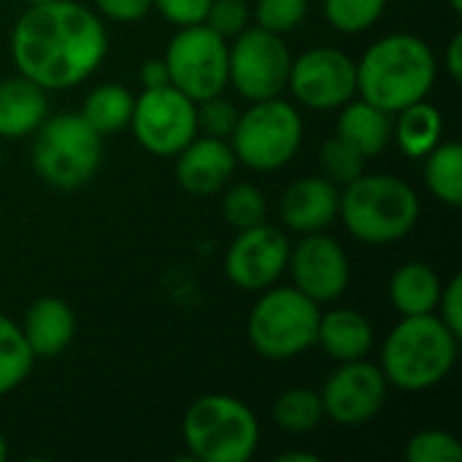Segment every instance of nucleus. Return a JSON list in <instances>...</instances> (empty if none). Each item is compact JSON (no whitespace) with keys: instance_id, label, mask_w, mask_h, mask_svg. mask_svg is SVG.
Returning a JSON list of instances; mask_svg holds the SVG:
<instances>
[{"instance_id":"1","label":"nucleus","mask_w":462,"mask_h":462,"mask_svg":"<svg viewBox=\"0 0 462 462\" xmlns=\"http://www.w3.org/2000/svg\"><path fill=\"white\" fill-rule=\"evenodd\" d=\"M108 51L103 19L76 0L32 3L11 30V57L19 76L46 92L87 81Z\"/></svg>"},{"instance_id":"2","label":"nucleus","mask_w":462,"mask_h":462,"mask_svg":"<svg viewBox=\"0 0 462 462\" xmlns=\"http://www.w3.org/2000/svg\"><path fill=\"white\" fill-rule=\"evenodd\" d=\"M433 49L411 32L379 38L357 60V95L387 114L425 100L436 84Z\"/></svg>"},{"instance_id":"3","label":"nucleus","mask_w":462,"mask_h":462,"mask_svg":"<svg viewBox=\"0 0 462 462\" xmlns=\"http://www.w3.org/2000/svg\"><path fill=\"white\" fill-rule=\"evenodd\" d=\"M460 352V338L439 314L403 317L382 344V374L387 384L406 393H425L441 384Z\"/></svg>"},{"instance_id":"4","label":"nucleus","mask_w":462,"mask_h":462,"mask_svg":"<svg viewBox=\"0 0 462 462\" xmlns=\"http://www.w3.org/2000/svg\"><path fill=\"white\" fill-rule=\"evenodd\" d=\"M338 217L357 241L387 246L414 230L420 222V198L409 181L393 173H360L344 184Z\"/></svg>"},{"instance_id":"5","label":"nucleus","mask_w":462,"mask_h":462,"mask_svg":"<svg viewBox=\"0 0 462 462\" xmlns=\"http://www.w3.org/2000/svg\"><path fill=\"white\" fill-rule=\"evenodd\" d=\"M181 439L192 460L249 462L260 444V422L233 395H203L187 409Z\"/></svg>"},{"instance_id":"6","label":"nucleus","mask_w":462,"mask_h":462,"mask_svg":"<svg viewBox=\"0 0 462 462\" xmlns=\"http://www.w3.org/2000/svg\"><path fill=\"white\" fill-rule=\"evenodd\" d=\"M32 168L54 189L84 187L100 168L103 135L73 111L46 116L32 133Z\"/></svg>"},{"instance_id":"7","label":"nucleus","mask_w":462,"mask_h":462,"mask_svg":"<svg viewBox=\"0 0 462 462\" xmlns=\"http://www.w3.org/2000/svg\"><path fill=\"white\" fill-rule=\"evenodd\" d=\"M317 322L319 303L298 287H268L252 306L246 333L260 357L284 363L317 344Z\"/></svg>"},{"instance_id":"8","label":"nucleus","mask_w":462,"mask_h":462,"mask_svg":"<svg viewBox=\"0 0 462 462\" xmlns=\"http://www.w3.org/2000/svg\"><path fill=\"white\" fill-rule=\"evenodd\" d=\"M303 141V119L298 108L282 97L254 100L230 135V149L238 162L252 171L268 173L284 168L300 149Z\"/></svg>"},{"instance_id":"9","label":"nucleus","mask_w":462,"mask_h":462,"mask_svg":"<svg viewBox=\"0 0 462 462\" xmlns=\"http://www.w3.org/2000/svg\"><path fill=\"white\" fill-rule=\"evenodd\" d=\"M290 68V46L284 43V35L271 30L246 27L233 38V46H227V84L249 103L282 97Z\"/></svg>"},{"instance_id":"10","label":"nucleus","mask_w":462,"mask_h":462,"mask_svg":"<svg viewBox=\"0 0 462 462\" xmlns=\"http://www.w3.org/2000/svg\"><path fill=\"white\" fill-rule=\"evenodd\" d=\"M162 60L171 84L195 103L227 87V41L206 24L179 27Z\"/></svg>"},{"instance_id":"11","label":"nucleus","mask_w":462,"mask_h":462,"mask_svg":"<svg viewBox=\"0 0 462 462\" xmlns=\"http://www.w3.org/2000/svg\"><path fill=\"white\" fill-rule=\"evenodd\" d=\"M130 127L149 154L176 157L198 135L195 100H189L173 84L143 89L135 97Z\"/></svg>"},{"instance_id":"12","label":"nucleus","mask_w":462,"mask_h":462,"mask_svg":"<svg viewBox=\"0 0 462 462\" xmlns=\"http://www.w3.org/2000/svg\"><path fill=\"white\" fill-rule=\"evenodd\" d=\"M287 87L306 108H341L357 95V62L336 46H314L292 57Z\"/></svg>"},{"instance_id":"13","label":"nucleus","mask_w":462,"mask_h":462,"mask_svg":"<svg viewBox=\"0 0 462 462\" xmlns=\"http://www.w3.org/2000/svg\"><path fill=\"white\" fill-rule=\"evenodd\" d=\"M387 379L379 365L363 360L341 363L325 382L319 398L325 417L341 428H360L376 420L387 403Z\"/></svg>"},{"instance_id":"14","label":"nucleus","mask_w":462,"mask_h":462,"mask_svg":"<svg viewBox=\"0 0 462 462\" xmlns=\"http://www.w3.org/2000/svg\"><path fill=\"white\" fill-rule=\"evenodd\" d=\"M290 263V238L284 230L263 222L246 230H238V238L225 254L227 279L246 292L268 290Z\"/></svg>"},{"instance_id":"15","label":"nucleus","mask_w":462,"mask_h":462,"mask_svg":"<svg viewBox=\"0 0 462 462\" xmlns=\"http://www.w3.org/2000/svg\"><path fill=\"white\" fill-rule=\"evenodd\" d=\"M287 268L292 273V287H298L314 303L338 300L346 292L349 273H352L344 246L325 230L306 233L290 249Z\"/></svg>"},{"instance_id":"16","label":"nucleus","mask_w":462,"mask_h":462,"mask_svg":"<svg viewBox=\"0 0 462 462\" xmlns=\"http://www.w3.org/2000/svg\"><path fill=\"white\" fill-rule=\"evenodd\" d=\"M236 165L238 160L225 138L198 133L176 154V181L189 195H214L230 181Z\"/></svg>"},{"instance_id":"17","label":"nucleus","mask_w":462,"mask_h":462,"mask_svg":"<svg viewBox=\"0 0 462 462\" xmlns=\"http://www.w3.org/2000/svg\"><path fill=\"white\" fill-rule=\"evenodd\" d=\"M341 189L325 179V176H306L292 181L282 200H279V217L287 230L292 233H322L333 225L338 217Z\"/></svg>"},{"instance_id":"18","label":"nucleus","mask_w":462,"mask_h":462,"mask_svg":"<svg viewBox=\"0 0 462 462\" xmlns=\"http://www.w3.org/2000/svg\"><path fill=\"white\" fill-rule=\"evenodd\" d=\"M19 328H22L24 341H27L30 352L35 355V360L38 357L51 360V357H60L70 346V341L76 336V317L65 300L38 298L24 311V319Z\"/></svg>"},{"instance_id":"19","label":"nucleus","mask_w":462,"mask_h":462,"mask_svg":"<svg viewBox=\"0 0 462 462\" xmlns=\"http://www.w3.org/2000/svg\"><path fill=\"white\" fill-rule=\"evenodd\" d=\"M49 116V92L24 76L0 81V138H27Z\"/></svg>"},{"instance_id":"20","label":"nucleus","mask_w":462,"mask_h":462,"mask_svg":"<svg viewBox=\"0 0 462 462\" xmlns=\"http://www.w3.org/2000/svg\"><path fill=\"white\" fill-rule=\"evenodd\" d=\"M317 344L336 363L363 360L374 349V328L360 311L352 309H333L328 314L319 311Z\"/></svg>"},{"instance_id":"21","label":"nucleus","mask_w":462,"mask_h":462,"mask_svg":"<svg viewBox=\"0 0 462 462\" xmlns=\"http://www.w3.org/2000/svg\"><path fill=\"white\" fill-rule=\"evenodd\" d=\"M336 135L346 141L355 152H360L365 160L376 157L387 149L393 138V114L382 111L379 106L368 100H349L341 106V116L336 125Z\"/></svg>"},{"instance_id":"22","label":"nucleus","mask_w":462,"mask_h":462,"mask_svg":"<svg viewBox=\"0 0 462 462\" xmlns=\"http://www.w3.org/2000/svg\"><path fill=\"white\" fill-rule=\"evenodd\" d=\"M441 279L433 265L411 260L403 263L390 279V303L401 317L433 314L441 298Z\"/></svg>"},{"instance_id":"23","label":"nucleus","mask_w":462,"mask_h":462,"mask_svg":"<svg viewBox=\"0 0 462 462\" xmlns=\"http://www.w3.org/2000/svg\"><path fill=\"white\" fill-rule=\"evenodd\" d=\"M393 135L401 146V152L411 160H422L425 154H430L441 138H444V119L441 111L428 103V100H417L401 111L393 114Z\"/></svg>"},{"instance_id":"24","label":"nucleus","mask_w":462,"mask_h":462,"mask_svg":"<svg viewBox=\"0 0 462 462\" xmlns=\"http://www.w3.org/2000/svg\"><path fill=\"white\" fill-rule=\"evenodd\" d=\"M133 106H135V95L127 87H122V84H100L84 97L79 114L100 135H111V133H119V130L130 127Z\"/></svg>"},{"instance_id":"25","label":"nucleus","mask_w":462,"mask_h":462,"mask_svg":"<svg viewBox=\"0 0 462 462\" xmlns=\"http://www.w3.org/2000/svg\"><path fill=\"white\" fill-rule=\"evenodd\" d=\"M425 160V184L430 195L449 208L462 206V146L457 141H441Z\"/></svg>"},{"instance_id":"26","label":"nucleus","mask_w":462,"mask_h":462,"mask_svg":"<svg viewBox=\"0 0 462 462\" xmlns=\"http://www.w3.org/2000/svg\"><path fill=\"white\" fill-rule=\"evenodd\" d=\"M322 420H325L322 398L311 387H290L273 403V422L290 436L311 433L322 425Z\"/></svg>"},{"instance_id":"27","label":"nucleus","mask_w":462,"mask_h":462,"mask_svg":"<svg viewBox=\"0 0 462 462\" xmlns=\"http://www.w3.org/2000/svg\"><path fill=\"white\" fill-rule=\"evenodd\" d=\"M35 355L30 352L22 328L0 314V398L14 393L30 376Z\"/></svg>"},{"instance_id":"28","label":"nucleus","mask_w":462,"mask_h":462,"mask_svg":"<svg viewBox=\"0 0 462 462\" xmlns=\"http://www.w3.org/2000/svg\"><path fill=\"white\" fill-rule=\"evenodd\" d=\"M387 8V0H322L325 19L344 35L371 30Z\"/></svg>"},{"instance_id":"29","label":"nucleus","mask_w":462,"mask_h":462,"mask_svg":"<svg viewBox=\"0 0 462 462\" xmlns=\"http://www.w3.org/2000/svg\"><path fill=\"white\" fill-rule=\"evenodd\" d=\"M222 217L236 230L263 225L268 219V200L254 184H246V181L233 184L222 198Z\"/></svg>"},{"instance_id":"30","label":"nucleus","mask_w":462,"mask_h":462,"mask_svg":"<svg viewBox=\"0 0 462 462\" xmlns=\"http://www.w3.org/2000/svg\"><path fill=\"white\" fill-rule=\"evenodd\" d=\"M319 165H322L325 179H330L336 187H344V184L355 181L363 173L365 157L360 152H355L346 141H341L336 135V138H328L322 143V149H319Z\"/></svg>"},{"instance_id":"31","label":"nucleus","mask_w":462,"mask_h":462,"mask_svg":"<svg viewBox=\"0 0 462 462\" xmlns=\"http://www.w3.org/2000/svg\"><path fill=\"white\" fill-rule=\"evenodd\" d=\"M409 462H460V441L447 430H420L406 441Z\"/></svg>"},{"instance_id":"32","label":"nucleus","mask_w":462,"mask_h":462,"mask_svg":"<svg viewBox=\"0 0 462 462\" xmlns=\"http://www.w3.org/2000/svg\"><path fill=\"white\" fill-rule=\"evenodd\" d=\"M309 14V0H257L254 19L257 27L271 30L276 35L292 32Z\"/></svg>"},{"instance_id":"33","label":"nucleus","mask_w":462,"mask_h":462,"mask_svg":"<svg viewBox=\"0 0 462 462\" xmlns=\"http://www.w3.org/2000/svg\"><path fill=\"white\" fill-rule=\"evenodd\" d=\"M195 111H198V133L211 135V138H230L233 127L238 122V114H241L222 95H214V97L195 103Z\"/></svg>"},{"instance_id":"34","label":"nucleus","mask_w":462,"mask_h":462,"mask_svg":"<svg viewBox=\"0 0 462 462\" xmlns=\"http://www.w3.org/2000/svg\"><path fill=\"white\" fill-rule=\"evenodd\" d=\"M249 19H252V5L246 0H211V8L203 24L227 41V38H236L241 30H246Z\"/></svg>"},{"instance_id":"35","label":"nucleus","mask_w":462,"mask_h":462,"mask_svg":"<svg viewBox=\"0 0 462 462\" xmlns=\"http://www.w3.org/2000/svg\"><path fill=\"white\" fill-rule=\"evenodd\" d=\"M152 8H157L171 24L189 27L206 22L211 0H152Z\"/></svg>"},{"instance_id":"36","label":"nucleus","mask_w":462,"mask_h":462,"mask_svg":"<svg viewBox=\"0 0 462 462\" xmlns=\"http://www.w3.org/2000/svg\"><path fill=\"white\" fill-rule=\"evenodd\" d=\"M439 319L462 338V276H452L444 287H441V298H439Z\"/></svg>"},{"instance_id":"37","label":"nucleus","mask_w":462,"mask_h":462,"mask_svg":"<svg viewBox=\"0 0 462 462\" xmlns=\"http://www.w3.org/2000/svg\"><path fill=\"white\" fill-rule=\"evenodd\" d=\"M95 8L114 22H135L152 11V0H92Z\"/></svg>"},{"instance_id":"38","label":"nucleus","mask_w":462,"mask_h":462,"mask_svg":"<svg viewBox=\"0 0 462 462\" xmlns=\"http://www.w3.org/2000/svg\"><path fill=\"white\" fill-rule=\"evenodd\" d=\"M141 84H143V89L171 84V79H168V68H165V60H146V62L141 65Z\"/></svg>"},{"instance_id":"39","label":"nucleus","mask_w":462,"mask_h":462,"mask_svg":"<svg viewBox=\"0 0 462 462\" xmlns=\"http://www.w3.org/2000/svg\"><path fill=\"white\" fill-rule=\"evenodd\" d=\"M444 68L447 73L452 76V81H462V35L455 32L449 46H447V54H444Z\"/></svg>"},{"instance_id":"40","label":"nucleus","mask_w":462,"mask_h":462,"mask_svg":"<svg viewBox=\"0 0 462 462\" xmlns=\"http://www.w3.org/2000/svg\"><path fill=\"white\" fill-rule=\"evenodd\" d=\"M276 462H319V457L311 452H284L276 457Z\"/></svg>"},{"instance_id":"41","label":"nucleus","mask_w":462,"mask_h":462,"mask_svg":"<svg viewBox=\"0 0 462 462\" xmlns=\"http://www.w3.org/2000/svg\"><path fill=\"white\" fill-rule=\"evenodd\" d=\"M5 455H8V447H5V439H3V433H0V462L5 460Z\"/></svg>"},{"instance_id":"42","label":"nucleus","mask_w":462,"mask_h":462,"mask_svg":"<svg viewBox=\"0 0 462 462\" xmlns=\"http://www.w3.org/2000/svg\"><path fill=\"white\" fill-rule=\"evenodd\" d=\"M449 5H452L455 14H462V0H449Z\"/></svg>"},{"instance_id":"43","label":"nucleus","mask_w":462,"mask_h":462,"mask_svg":"<svg viewBox=\"0 0 462 462\" xmlns=\"http://www.w3.org/2000/svg\"><path fill=\"white\" fill-rule=\"evenodd\" d=\"M27 5H32V3H49V0H24Z\"/></svg>"},{"instance_id":"44","label":"nucleus","mask_w":462,"mask_h":462,"mask_svg":"<svg viewBox=\"0 0 462 462\" xmlns=\"http://www.w3.org/2000/svg\"><path fill=\"white\" fill-rule=\"evenodd\" d=\"M0 160H3V152H0Z\"/></svg>"}]
</instances>
